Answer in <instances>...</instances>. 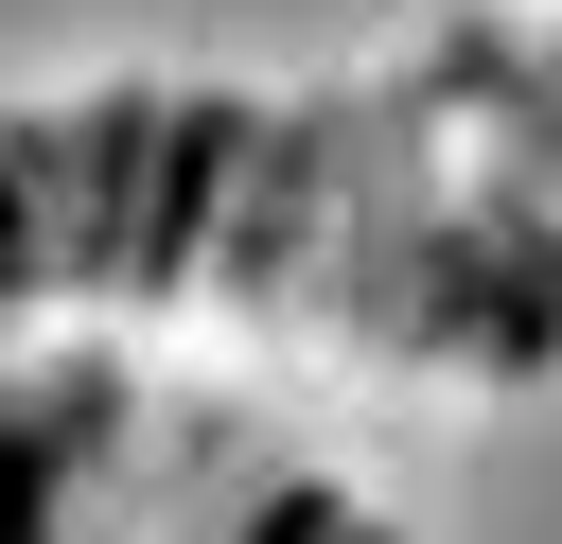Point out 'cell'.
I'll return each instance as SVG.
<instances>
[{
    "mask_svg": "<svg viewBox=\"0 0 562 544\" xmlns=\"http://www.w3.org/2000/svg\"><path fill=\"white\" fill-rule=\"evenodd\" d=\"M193 544H386V526H369L334 474H263V491H246V509H211Z\"/></svg>",
    "mask_w": 562,
    "mask_h": 544,
    "instance_id": "6da1fadb",
    "label": "cell"
}]
</instances>
